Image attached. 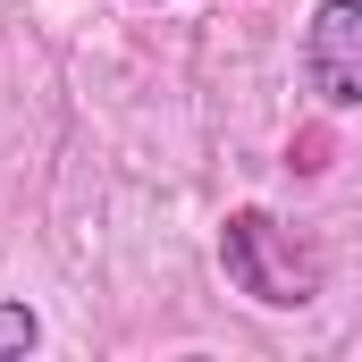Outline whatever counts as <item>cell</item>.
Returning <instances> with one entry per match:
<instances>
[{
	"mask_svg": "<svg viewBox=\"0 0 362 362\" xmlns=\"http://www.w3.org/2000/svg\"><path fill=\"white\" fill-rule=\"evenodd\" d=\"M303 76L329 110L362 101V0H320V17L303 34Z\"/></svg>",
	"mask_w": 362,
	"mask_h": 362,
	"instance_id": "obj_2",
	"label": "cell"
},
{
	"mask_svg": "<svg viewBox=\"0 0 362 362\" xmlns=\"http://www.w3.org/2000/svg\"><path fill=\"white\" fill-rule=\"evenodd\" d=\"M219 270H228L236 295H253V303H270V312H295V303L320 295V270L278 236L270 211H236V219L219 228Z\"/></svg>",
	"mask_w": 362,
	"mask_h": 362,
	"instance_id": "obj_1",
	"label": "cell"
},
{
	"mask_svg": "<svg viewBox=\"0 0 362 362\" xmlns=\"http://www.w3.org/2000/svg\"><path fill=\"white\" fill-rule=\"evenodd\" d=\"M34 346H42L34 303H25V295H0V362H8V354H34Z\"/></svg>",
	"mask_w": 362,
	"mask_h": 362,
	"instance_id": "obj_3",
	"label": "cell"
}]
</instances>
